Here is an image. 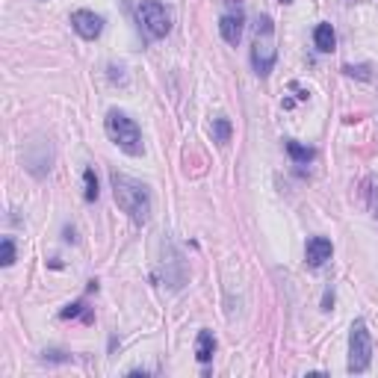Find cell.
<instances>
[{
	"mask_svg": "<svg viewBox=\"0 0 378 378\" xmlns=\"http://www.w3.org/2000/svg\"><path fill=\"white\" fill-rule=\"evenodd\" d=\"M110 181H113L115 204L125 210L133 222H139V225L148 222V216H151V195H148V186L125 172H113Z\"/></svg>",
	"mask_w": 378,
	"mask_h": 378,
	"instance_id": "cell-1",
	"label": "cell"
},
{
	"mask_svg": "<svg viewBox=\"0 0 378 378\" xmlns=\"http://www.w3.org/2000/svg\"><path fill=\"white\" fill-rule=\"evenodd\" d=\"M278 48H275V24L269 15H258L254 24V45H251V65L258 77H269V71L275 69Z\"/></svg>",
	"mask_w": 378,
	"mask_h": 378,
	"instance_id": "cell-2",
	"label": "cell"
},
{
	"mask_svg": "<svg viewBox=\"0 0 378 378\" xmlns=\"http://www.w3.org/2000/svg\"><path fill=\"white\" fill-rule=\"evenodd\" d=\"M104 127H106V136H110L121 151L130 154V157H139L145 151V145H142V130L139 125L133 121L130 115H125L121 110H110L106 113V121H104Z\"/></svg>",
	"mask_w": 378,
	"mask_h": 378,
	"instance_id": "cell-3",
	"label": "cell"
},
{
	"mask_svg": "<svg viewBox=\"0 0 378 378\" xmlns=\"http://www.w3.org/2000/svg\"><path fill=\"white\" fill-rule=\"evenodd\" d=\"M372 363V337L363 319H355L349 328V372H367Z\"/></svg>",
	"mask_w": 378,
	"mask_h": 378,
	"instance_id": "cell-4",
	"label": "cell"
},
{
	"mask_svg": "<svg viewBox=\"0 0 378 378\" xmlns=\"http://www.w3.org/2000/svg\"><path fill=\"white\" fill-rule=\"evenodd\" d=\"M136 18L142 24V30L151 38H163L172 30V15H169L163 0H142L136 9Z\"/></svg>",
	"mask_w": 378,
	"mask_h": 378,
	"instance_id": "cell-5",
	"label": "cell"
},
{
	"mask_svg": "<svg viewBox=\"0 0 378 378\" xmlns=\"http://www.w3.org/2000/svg\"><path fill=\"white\" fill-rule=\"evenodd\" d=\"M24 169L33 174V178H45V174L50 172V163H53V151H50V142L42 139V136H36L24 145Z\"/></svg>",
	"mask_w": 378,
	"mask_h": 378,
	"instance_id": "cell-6",
	"label": "cell"
},
{
	"mask_svg": "<svg viewBox=\"0 0 378 378\" xmlns=\"http://www.w3.org/2000/svg\"><path fill=\"white\" fill-rule=\"evenodd\" d=\"M242 24H246V15H242L239 4H234V0H227V9L219 15V33L227 45H239L242 38Z\"/></svg>",
	"mask_w": 378,
	"mask_h": 378,
	"instance_id": "cell-7",
	"label": "cell"
},
{
	"mask_svg": "<svg viewBox=\"0 0 378 378\" xmlns=\"http://www.w3.org/2000/svg\"><path fill=\"white\" fill-rule=\"evenodd\" d=\"M71 27H74V33H77L80 38H86V42H94V38L104 33V18L94 15L92 9H77V12H71Z\"/></svg>",
	"mask_w": 378,
	"mask_h": 378,
	"instance_id": "cell-8",
	"label": "cell"
},
{
	"mask_svg": "<svg viewBox=\"0 0 378 378\" xmlns=\"http://www.w3.org/2000/svg\"><path fill=\"white\" fill-rule=\"evenodd\" d=\"M331 254H334V246H331L328 237H310V239H307V246H304V260H307V266L319 269L322 263L331 260Z\"/></svg>",
	"mask_w": 378,
	"mask_h": 378,
	"instance_id": "cell-9",
	"label": "cell"
},
{
	"mask_svg": "<svg viewBox=\"0 0 378 378\" xmlns=\"http://www.w3.org/2000/svg\"><path fill=\"white\" fill-rule=\"evenodd\" d=\"M314 45H316V50H322V53H331V50L337 48V33H334L331 24H316V30H314Z\"/></svg>",
	"mask_w": 378,
	"mask_h": 378,
	"instance_id": "cell-10",
	"label": "cell"
},
{
	"mask_svg": "<svg viewBox=\"0 0 378 378\" xmlns=\"http://www.w3.org/2000/svg\"><path fill=\"white\" fill-rule=\"evenodd\" d=\"M213 352H216V337H213V331H198L195 358H198L201 363H210V360H213Z\"/></svg>",
	"mask_w": 378,
	"mask_h": 378,
	"instance_id": "cell-11",
	"label": "cell"
},
{
	"mask_svg": "<svg viewBox=\"0 0 378 378\" xmlns=\"http://www.w3.org/2000/svg\"><path fill=\"white\" fill-rule=\"evenodd\" d=\"M231 121H227L225 115H219V118H213V142H219V145H227L231 142Z\"/></svg>",
	"mask_w": 378,
	"mask_h": 378,
	"instance_id": "cell-12",
	"label": "cell"
},
{
	"mask_svg": "<svg viewBox=\"0 0 378 378\" xmlns=\"http://www.w3.org/2000/svg\"><path fill=\"white\" fill-rule=\"evenodd\" d=\"M287 154L295 160V163H310V160H314V148H304L295 139H287Z\"/></svg>",
	"mask_w": 378,
	"mask_h": 378,
	"instance_id": "cell-13",
	"label": "cell"
},
{
	"mask_svg": "<svg viewBox=\"0 0 378 378\" xmlns=\"http://www.w3.org/2000/svg\"><path fill=\"white\" fill-rule=\"evenodd\" d=\"M83 195H86V201H98V192H101V189H98V178H94V169H86L83 172Z\"/></svg>",
	"mask_w": 378,
	"mask_h": 378,
	"instance_id": "cell-14",
	"label": "cell"
},
{
	"mask_svg": "<svg viewBox=\"0 0 378 378\" xmlns=\"http://www.w3.org/2000/svg\"><path fill=\"white\" fill-rule=\"evenodd\" d=\"M0 263L4 266L15 263V242H12V237H4V242H0Z\"/></svg>",
	"mask_w": 378,
	"mask_h": 378,
	"instance_id": "cell-15",
	"label": "cell"
},
{
	"mask_svg": "<svg viewBox=\"0 0 378 378\" xmlns=\"http://www.w3.org/2000/svg\"><path fill=\"white\" fill-rule=\"evenodd\" d=\"M349 77H360V80H370L372 74H370V65H346L343 69Z\"/></svg>",
	"mask_w": 378,
	"mask_h": 378,
	"instance_id": "cell-16",
	"label": "cell"
},
{
	"mask_svg": "<svg viewBox=\"0 0 378 378\" xmlns=\"http://www.w3.org/2000/svg\"><path fill=\"white\" fill-rule=\"evenodd\" d=\"M45 360H57V363H69L71 355H65V352H57V349H50V352H45Z\"/></svg>",
	"mask_w": 378,
	"mask_h": 378,
	"instance_id": "cell-17",
	"label": "cell"
},
{
	"mask_svg": "<svg viewBox=\"0 0 378 378\" xmlns=\"http://www.w3.org/2000/svg\"><path fill=\"white\" fill-rule=\"evenodd\" d=\"M80 310H83V302H74V304H69L62 310V319H71V316H77Z\"/></svg>",
	"mask_w": 378,
	"mask_h": 378,
	"instance_id": "cell-18",
	"label": "cell"
},
{
	"mask_svg": "<svg viewBox=\"0 0 378 378\" xmlns=\"http://www.w3.org/2000/svg\"><path fill=\"white\" fill-rule=\"evenodd\" d=\"M331 304H334V293L328 290V293H326V299H322V310H331Z\"/></svg>",
	"mask_w": 378,
	"mask_h": 378,
	"instance_id": "cell-19",
	"label": "cell"
},
{
	"mask_svg": "<svg viewBox=\"0 0 378 378\" xmlns=\"http://www.w3.org/2000/svg\"><path fill=\"white\" fill-rule=\"evenodd\" d=\"M372 213H375V219H378V186L372 189Z\"/></svg>",
	"mask_w": 378,
	"mask_h": 378,
	"instance_id": "cell-20",
	"label": "cell"
},
{
	"mask_svg": "<svg viewBox=\"0 0 378 378\" xmlns=\"http://www.w3.org/2000/svg\"><path fill=\"white\" fill-rule=\"evenodd\" d=\"M281 4H293V0H281Z\"/></svg>",
	"mask_w": 378,
	"mask_h": 378,
	"instance_id": "cell-21",
	"label": "cell"
}]
</instances>
